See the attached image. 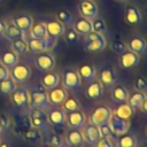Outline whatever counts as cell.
Masks as SVG:
<instances>
[{
    "mask_svg": "<svg viewBox=\"0 0 147 147\" xmlns=\"http://www.w3.org/2000/svg\"><path fill=\"white\" fill-rule=\"evenodd\" d=\"M107 46V39L103 33H99L95 31H91L88 34L84 37V48L88 53H100Z\"/></svg>",
    "mask_w": 147,
    "mask_h": 147,
    "instance_id": "cell-1",
    "label": "cell"
},
{
    "mask_svg": "<svg viewBox=\"0 0 147 147\" xmlns=\"http://www.w3.org/2000/svg\"><path fill=\"white\" fill-rule=\"evenodd\" d=\"M51 106L47 96V90L41 85L30 92V108L45 110Z\"/></svg>",
    "mask_w": 147,
    "mask_h": 147,
    "instance_id": "cell-2",
    "label": "cell"
},
{
    "mask_svg": "<svg viewBox=\"0 0 147 147\" xmlns=\"http://www.w3.org/2000/svg\"><path fill=\"white\" fill-rule=\"evenodd\" d=\"M11 102L18 109L26 110L30 109V91L25 87H16V90L10 94Z\"/></svg>",
    "mask_w": 147,
    "mask_h": 147,
    "instance_id": "cell-3",
    "label": "cell"
},
{
    "mask_svg": "<svg viewBox=\"0 0 147 147\" xmlns=\"http://www.w3.org/2000/svg\"><path fill=\"white\" fill-rule=\"evenodd\" d=\"M9 76L16 84H23L31 77V69L25 63H16L9 69Z\"/></svg>",
    "mask_w": 147,
    "mask_h": 147,
    "instance_id": "cell-4",
    "label": "cell"
},
{
    "mask_svg": "<svg viewBox=\"0 0 147 147\" xmlns=\"http://www.w3.org/2000/svg\"><path fill=\"white\" fill-rule=\"evenodd\" d=\"M113 115V110L110 107L106 106V105H102V106H99L98 108H95L91 116H90V123L99 126L101 124H106V123H109V119Z\"/></svg>",
    "mask_w": 147,
    "mask_h": 147,
    "instance_id": "cell-5",
    "label": "cell"
},
{
    "mask_svg": "<svg viewBox=\"0 0 147 147\" xmlns=\"http://www.w3.org/2000/svg\"><path fill=\"white\" fill-rule=\"evenodd\" d=\"M61 80L65 90H78L82 85V79L75 69H65L62 72Z\"/></svg>",
    "mask_w": 147,
    "mask_h": 147,
    "instance_id": "cell-6",
    "label": "cell"
},
{
    "mask_svg": "<svg viewBox=\"0 0 147 147\" xmlns=\"http://www.w3.org/2000/svg\"><path fill=\"white\" fill-rule=\"evenodd\" d=\"M78 11L80 17L92 21L99 15V6L95 0H82L78 5Z\"/></svg>",
    "mask_w": 147,
    "mask_h": 147,
    "instance_id": "cell-7",
    "label": "cell"
},
{
    "mask_svg": "<svg viewBox=\"0 0 147 147\" xmlns=\"http://www.w3.org/2000/svg\"><path fill=\"white\" fill-rule=\"evenodd\" d=\"M34 64L38 68V70L47 72V71H51L55 68L56 61H55V57L52 53L44 52V53L37 54V56L34 59Z\"/></svg>",
    "mask_w": 147,
    "mask_h": 147,
    "instance_id": "cell-8",
    "label": "cell"
},
{
    "mask_svg": "<svg viewBox=\"0 0 147 147\" xmlns=\"http://www.w3.org/2000/svg\"><path fill=\"white\" fill-rule=\"evenodd\" d=\"M56 40L49 39V38H45V39H34V38H30L28 40V45H29V51L33 54H39V53H44V52H48L54 45H55Z\"/></svg>",
    "mask_w": 147,
    "mask_h": 147,
    "instance_id": "cell-9",
    "label": "cell"
},
{
    "mask_svg": "<svg viewBox=\"0 0 147 147\" xmlns=\"http://www.w3.org/2000/svg\"><path fill=\"white\" fill-rule=\"evenodd\" d=\"M86 121H87L86 115L80 109L75 110V111H70V113H65V124L70 129L82 130L84 127V125L86 124Z\"/></svg>",
    "mask_w": 147,
    "mask_h": 147,
    "instance_id": "cell-10",
    "label": "cell"
},
{
    "mask_svg": "<svg viewBox=\"0 0 147 147\" xmlns=\"http://www.w3.org/2000/svg\"><path fill=\"white\" fill-rule=\"evenodd\" d=\"M109 125H110V129H111L113 133L118 137L121 134H124V133L129 132L131 123H130V119H124V118L117 117L116 115L113 114L110 119H109Z\"/></svg>",
    "mask_w": 147,
    "mask_h": 147,
    "instance_id": "cell-11",
    "label": "cell"
},
{
    "mask_svg": "<svg viewBox=\"0 0 147 147\" xmlns=\"http://www.w3.org/2000/svg\"><path fill=\"white\" fill-rule=\"evenodd\" d=\"M29 117H30V123H31L32 127L38 129L40 131L47 130L48 122H47V117H46V114L44 113V110L31 108Z\"/></svg>",
    "mask_w": 147,
    "mask_h": 147,
    "instance_id": "cell-12",
    "label": "cell"
},
{
    "mask_svg": "<svg viewBox=\"0 0 147 147\" xmlns=\"http://www.w3.org/2000/svg\"><path fill=\"white\" fill-rule=\"evenodd\" d=\"M118 63H119L121 68H123V69L134 68L140 63V55L127 48V51H125L124 53H122L119 55Z\"/></svg>",
    "mask_w": 147,
    "mask_h": 147,
    "instance_id": "cell-13",
    "label": "cell"
},
{
    "mask_svg": "<svg viewBox=\"0 0 147 147\" xmlns=\"http://www.w3.org/2000/svg\"><path fill=\"white\" fill-rule=\"evenodd\" d=\"M82 133H83V138H84V142H87L88 145L93 146L100 138H101V134H100V131H99V127L92 123L90 124H85L83 130H82Z\"/></svg>",
    "mask_w": 147,
    "mask_h": 147,
    "instance_id": "cell-14",
    "label": "cell"
},
{
    "mask_svg": "<svg viewBox=\"0 0 147 147\" xmlns=\"http://www.w3.org/2000/svg\"><path fill=\"white\" fill-rule=\"evenodd\" d=\"M47 96H48V101H49L51 105L60 106L67 99V96H68V90H65L64 87L56 86L54 88L47 90Z\"/></svg>",
    "mask_w": 147,
    "mask_h": 147,
    "instance_id": "cell-15",
    "label": "cell"
},
{
    "mask_svg": "<svg viewBox=\"0 0 147 147\" xmlns=\"http://www.w3.org/2000/svg\"><path fill=\"white\" fill-rule=\"evenodd\" d=\"M46 31H47V38L53 39V40H57L61 36L64 34L65 25H63L57 20L51 21V22L46 23Z\"/></svg>",
    "mask_w": 147,
    "mask_h": 147,
    "instance_id": "cell-16",
    "label": "cell"
},
{
    "mask_svg": "<svg viewBox=\"0 0 147 147\" xmlns=\"http://www.w3.org/2000/svg\"><path fill=\"white\" fill-rule=\"evenodd\" d=\"M77 72L80 77L82 80L86 82V83H91L94 79H96V69L94 67V64L86 62L79 65V68L77 69Z\"/></svg>",
    "mask_w": 147,
    "mask_h": 147,
    "instance_id": "cell-17",
    "label": "cell"
},
{
    "mask_svg": "<svg viewBox=\"0 0 147 147\" xmlns=\"http://www.w3.org/2000/svg\"><path fill=\"white\" fill-rule=\"evenodd\" d=\"M99 82L103 87H113L117 82V74L114 67H106L100 72Z\"/></svg>",
    "mask_w": 147,
    "mask_h": 147,
    "instance_id": "cell-18",
    "label": "cell"
},
{
    "mask_svg": "<svg viewBox=\"0 0 147 147\" xmlns=\"http://www.w3.org/2000/svg\"><path fill=\"white\" fill-rule=\"evenodd\" d=\"M125 22L130 25H139L142 22L140 9L133 5H129L125 9Z\"/></svg>",
    "mask_w": 147,
    "mask_h": 147,
    "instance_id": "cell-19",
    "label": "cell"
},
{
    "mask_svg": "<svg viewBox=\"0 0 147 147\" xmlns=\"http://www.w3.org/2000/svg\"><path fill=\"white\" fill-rule=\"evenodd\" d=\"M11 24H14L16 28H18L21 31L24 33L28 32L33 24V18L29 14H23V15H16L11 17Z\"/></svg>",
    "mask_w": 147,
    "mask_h": 147,
    "instance_id": "cell-20",
    "label": "cell"
},
{
    "mask_svg": "<svg viewBox=\"0 0 147 147\" xmlns=\"http://www.w3.org/2000/svg\"><path fill=\"white\" fill-rule=\"evenodd\" d=\"M103 86L99 82V79H94L93 82L88 83V86L85 90V95L90 100H99L103 95Z\"/></svg>",
    "mask_w": 147,
    "mask_h": 147,
    "instance_id": "cell-21",
    "label": "cell"
},
{
    "mask_svg": "<svg viewBox=\"0 0 147 147\" xmlns=\"http://www.w3.org/2000/svg\"><path fill=\"white\" fill-rule=\"evenodd\" d=\"M46 117L48 124L53 126L61 127L65 124V113L62 109H53L46 114Z\"/></svg>",
    "mask_w": 147,
    "mask_h": 147,
    "instance_id": "cell-22",
    "label": "cell"
},
{
    "mask_svg": "<svg viewBox=\"0 0 147 147\" xmlns=\"http://www.w3.org/2000/svg\"><path fill=\"white\" fill-rule=\"evenodd\" d=\"M127 45V48L136 52L137 54L141 55V54H145L146 53V49H147V42L145 40L144 37H140V36H134L130 39L129 44Z\"/></svg>",
    "mask_w": 147,
    "mask_h": 147,
    "instance_id": "cell-23",
    "label": "cell"
},
{
    "mask_svg": "<svg viewBox=\"0 0 147 147\" xmlns=\"http://www.w3.org/2000/svg\"><path fill=\"white\" fill-rule=\"evenodd\" d=\"M61 82V77L57 72H54L53 70L45 72V75L41 78V85L46 88V90H51L54 88L56 86H59Z\"/></svg>",
    "mask_w": 147,
    "mask_h": 147,
    "instance_id": "cell-24",
    "label": "cell"
},
{
    "mask_svg": "<svg viewBox=\"0 0 147 147\" xmlns=\"http://www.w3.org/2000/svg\"><path fill=\"white\" fill-rule=\"evenodd\" d=\"M72 29L79 34V36H86L91 31H93L92 29V21L91 20H86L83 17H79L78 20L75 21Z\"/></svg>",
    "mask_w": 147,
    "mask_h": 147,
    "instance_id": "cell-25",
    "label": "cell"
},
{
    "mask_svg": "<svg viewBox=\"0 0 147 147\" xmlns=\"http://www.w3.org/2000/svg\"><path fill=\"white\" fill-rule=\"evenodd\" d=\"M20 62V56L13 51V49H9V51H5L1 55H0V63L6 67L7 69H10L13 68L16 63Z\"/></svg>",
    "mask_w": 147,
    "mask_h": 147,
    "instance_id": "cell-26",
    "label": "cell"
},
{
    "mask_svg": "<svg viewBox=\"0 0 147 147\" xmlns=\"http://www.w3.org/2000/svg\"><path fill=\"white\" fill-rule=\"evenodd\" d=\"M65 144L70 147V146H80L84 144V138H83V133L82 130L79 129H71L70 131H68L67 136H65Z\"/></svg>",
    "mask_w": 147,
    "mask_h": 147,
    "instance_id": "cell-27",
    "label": "cell"
},
{
    "mask_svg": "<svg viewBox=\"0 0 147 147\" xmlns=\"http://www.w3.org/2000/svg\"><path fill=\"white\" fill-rule=\"evenodd\" d=\"M129 91L124 85H116L113 86L111 90V99L117 102V103H122V102H126L129 99Z\"/></svg>",
    "mask_w": 147,
    "mask_h": 147,
    "instance_id": "cell-28",
    "label": "cell"
},
{
    "mask_svg": "<svg viewBox=\"0 0 147 147\" xmlns=\"http://www.w3.org/2000/svg\"><path fill=\"white\" fill-rule=\"evenodd\" d=\"M29 32H30V38H34V39H45V38H47L46 22H38V23L33 22Z\"/></svg>",
    "mask_w": 147,
    "mask_h": 147,
    "instance_id": "cell-29",
    "label": "cell"
},
{
    "mask_svg": "<svg viewBox=\"0 0 147 147\" xmlns=\"http://www.w3.org/2000/svg\"><path fill=\"white\" fill-rule=\"evenodd\" d=\"M114 115H116L117 117H121V118H124V119H130L133 114H134V110L132 109V107L126 102H122L119 103V106L115 109V111H113Z\"/></svg>",
    "mask_w": 147,
    "mask_h": 147,
    "instance_id": "cell-30",
    "label": "cell"
},
{
    "mask_svg": "<svg viewBox=\"0 0 147 147\" xmlns=\"http://www.w3.org/2000/svg\"><path fill=\"white\" fill-rule=\"evenodd\" d=\"M147 100V95H146V92H134L132 93L131 95H129V99H127V103L132 107L133 110H138L140 109V106L141 103Z\"/></svg>",
    "mask_w": 147,
    "mask_h": 147,
    "instance_id": "cell-31",
    "label": "cell"
},
{
    "mask_svg": "<svg viewBox=\"0 0 147 147\" xmlns=\"http://www.w3.org/2000/svg\"><path fill=\"white\" fill-rule=\"evenodd\" d=\"M116 142H117V147H137L138 141L134 134L126 132L124 134L118 136Z\"/></svg>",
    "mask_w": 147,
    "mask_h": 147,
    "instance_id": "cell-32",
    "label": "cell"
},
{
    "mask_svg": "<svg viewBox=\"0 0 147 147\" xmlns=\"http://www.w3.org/2000/svg\"><path fill=\"white\" fill-rule=\"evenodd\" d=\"M11 49L18 55V56H23L29 52V45H28V40L25 38H21V39H16L13 40L10 44Z\"/></svg>",
    "mask_w": 147,
    "mask_h": 147,
    "instance_id": "cell-33",
    "label": "cell"
},
{
    "mask_svg": "<svg viewBox=\"0 0 147 147\" xmlns=\"http://www.w3.org/2000/svg\"><path fill=\"white\" fill-rule=\"evenodd\" d=\"M22 137L24 140L29 141V142H39L42 140V132L38 129H34V127H30L28 130H24L23 133H22Z\"/></svg>",
    "mask_w": 147,
    "mask_h": 147,
    "instance_id": "cell-34",
    "label": "cell"
},
{
    "mask_svg": "<svg viewBox=\"0 0 147 147\" xmlns=\"http://www.w3.org/2000/svg\"><path fill=\"white\" fill-rule=\"evenodd\" d=\"M3 37L7 40L13 41V40H16V39L25 38V33L23 31H21L18 28H16L14 24H10V25H7V29L3 33Z\"/></svg>",
    "mask_w": 147,
    "mask_h": 147,
    "instance_id": "cell-35",
    "label": "cell"
},
{
    "mask_svg": "<svg viewBox=\"0 0 147 147\" xmlns=\"http://www.w3.org/2000/svg\"><path fill=\"white\" fill-rule=\"evenodd\" d=\"M16 87H17V84L9 76L8 78L0 82V94L5 95V96H8L16 90Z\"/></svg>",
    "mask_w": 147,
    "mask_h": 147,
    "instance_id": "cell-36",
    "label": "cell"
},
{
    "mask_svg": "<svg viewBox=\"0 0 147 147\" xmlns=\"http://www.w3.org/2000/svg\"><path fill=\"white\" fill-rule=\"evenodd\" d=\"M80 109V102L74 98V96H67V99L62 102V110L64 113H70V111H75Z\"/></svg>",
    "mask_w": 147,
    "mask_h": 147,
    "instance_id": "cell-37",
    "label": "cell"
},
{
    "mask_svg": "<svg viewBox=\"0 0 147 147\" xmlns=\"http://www.w3.org/2000/svg\"><path fill=\"white\" fill-rule=\"evenodd\" d=\"M56 20H57L59 22H61L63 25L68 26V25L74 21V16H72V14H71L69 10H67V9H61V10H59V11L56 13Z\"/></svg>",
    "mask_w": 147,
    "mask_h": 147,
    "instance_id": "cell-38",
    "label": "cell"
},
{
    "mask_svg": "<svg viewBox=\"0 0 147 147\" xmlns=\"http://www.w3.org/2000/svg\"><path fill=\"white\" fill-rule=\"evenodd\" d=\"M32 127L31 126V123H30V117L26 116V115H23V116H20L16 118V122H15V129H20L21 130V134L23 133L24 130H28Z\"/></svg>",
    "mask_w": 147,
    "mask_h": 147,
    "instance_id": "cell-39",
    "label": "cell"
},
{
    "mask_svg": "<svg viewBox=\"0 0 147 147\" xmlns=\"http://www.w3.org/2000/svg\"><path fill=\"white\" fill-rule=\"evenodd\" d=\"M92 29H93V31H95V32L103 33V32H106V30H107V24H106L105 20L99 18V17H95L94 20H92Z\"/></svg>",
    "mask_w": 147,
    "mask_h": 147,
    "instance_id": "cell-40",
    "label": "cell"
},
{
    "mask_svg": "<svg viewBox=\"0 0 147 147\" xmlns=\"http://www.w3.org/2000/svg\"><path fill=\"white\" fill-rule=\"evenodd\" d=\"M111 49H113L114 53L121 55L122 53L127 51V45L124 41H122V40H114L111 42Z\"/></svg>",
    "mask_w": 147,
    "mask_h": 147,
    "instance_id": "cell-41",
    "label": "cell"
},
{
    "mask_svg": "<svg viewBox=\"0 0 147 147\" xmlns=\"http://www.w3.org/2000/svg\"><path fill=\"white\" fill-rule=\"evenodd\" d=\"M64 39H65V42H67L68 45H75V44L78 42L79 34H78L74 29H71V30H69V31L65 33Z\"/></svg>",
    "mask_w": 147,
    "mask_h": 147,
    "instance_id": "cell-42",
    "label": "cell"
},
{
    "mask_svg": "<svg viewBox=\"0 0 147 147\" xmlns=\"http://www.w3.org/2000/svg\"><path fill=\"white\" fill-rule=\"evenodd\" d=\"M48 142H49V145L55 146V147H62L64 144L63 138L59 133H51L48 136Z\"/></svg>",
    "mask_w": 147,
    "mask_h": 147,
    "instance_id": "cell-43",
    "label": "cell"
},
{
    "mask_svg": "<svg viewBox=\"0 0 147 147\" xmlns=\"http://www.w3.org/2000/svg\"><path fill=\"white\" fill-rule=\"evenodd\" d=\"M98 127H99V131H100L101 137H106V138H109V139H113V140H114V136H115V134L113 133L109 123L101 124V125H99Z\"/></svg>",
    "mask_w": 147,
    "mask_h": 147,
    "instance_id": "cell-44",
    "label": "cell"
},
{
    "mask_svg": "<svg viewBox=\"0 0 147 147\" xmlns=\"http://www.w3.org/2000/svg\"><path fill=\"white\" fill-rule=\"evenodd\" d=\"M133 87L137 92H146V88H147V82L144 77H138L136 80H134V84H133Z\"/></svg>",
    "mask_w": 147,
    "mask_h": 147,
    "instance_id": "cell-45",
    "label": "cell"
},
{
    "mask_svg": "<svg viewBox=\"0 0 147 147\" xmlns=\"http://www.w3.org/2000/svg\"><path fill=\"white\" fill-rule=\"evenodd\" d=\"M114 140L113 139H109V138H106V137H101L93 146L94 147H114Z\"/></svg>",
    "mask_w": 147,
    "mask_h": 147,
    "instance_id": "cell-46",
    "label": "cell"
},
{
    "mask_svg": "<svg viewBox=\"0 0 147 147\" xmlns=\"http://www.w3.org/2000/svg\"><path fill=\"white\" fill-rule=\"evenodd\" d=\"M9 126V119L5 114H0V127L1 130H5Z\"/></svg>",
    "mask_w": 147,
    "mask_h": 147,
    "instance_id": "cell-47",
    "label": "cell"
},
{
    "mask_svg": "<svg viewBox=\"0 0 147 147\" xmlns=\"http://www.w3.org/2000/svg\"><path fill=\"white\" fill-rule=\"evenodd\" d=\"M8 77H9V69H7L6 67H3L0 63V82L8 78Z\"/></svg>",
    "mask_w": 147,
    "mask_h": 147,
    "instance_id": "cell-48",
    "label": "cell"
},
{
    "mask_svg": "<svg viewBox=\"0 0 147 147\" xmlns=\"http://www.w3.org/2000/svg\"><path fill=\"white\" fill-rule=\"evenodd\" d=\"M7 23H6V21H3V20H0V37H2L3 36V33H5V31H6V29H7Z\"/></svg>",
    "mask_w": 147,
    "mask_h": 147,
    "instance_id": "cell-49",
    "label": "cell"
},
{
    "mask_svg": "<svg viewBox=\"0 0 147 147\" xmlns=\"http://www.w3.org/2000/svg\"><path fill=\"white\" fill-rule=\"evenodd\" d=\"M140 110H141L142 113H146V111H147V100H145V101L141 103V106H140Z\"/></svg>",
    "mask_w": 147,
    "mask_h": 147,
    "instance_id": "cell-50",
    "label": "cell"
},
{
    "mask_svg": "<svg viewBox=\"0 0 147 147\" xmlns=\"http://www.w3.org/2000/svg\"><path fill=\"white\" fill-rule=\"evenodd\" d=\"M115 2H117V3H119V5H127L131 0H114Z\"/></svg>",
    "mask_w": 147,
    "mask_h": 147,
    "instance_id": "cell-51",
    "label": "cell"
},
{
    "mask_svg": "<svg viewBox=\"0 0 147 147\" xmlns=\"http://www.w3.org/2000/svg\"><path fill=\"white\" fill-rule=\"evenodd\" d=\"M0 147H11V146L8 142H1L0 141Z\"/></svg>",
    "mask_w": 147,
    "mask_h": 147,
    "instance_id": "cell-52",
    "label": "cell"
},
{
    "mask_svg": "<svg viewBox=\"0 0 147 147\" xmlns=\"http://www.w3.org/2000/svg\"><path fill=\"white\" fill-rule=\"evenodd\" d=\"M44 147H55V146H52V145H46V146H44Z\"/></svg>",
    "mask_w": 147,
    "mask_h": 147,
    "instance_id": "cell-53",
    "label": "cell"
},
{
    "mask_svg": "<svg viewBox=\"0 0 147 147\" xmlns=\"http://www.w3.org/2000/svg\"><path fill=\"white\" fill-rule=\"evenodd\" d=\"M70 147H83V145H80V146H70Z\"/></svg>",
    "mask_w": 147,
    "mask_h": 147,
    "instance_id": "cell-54",
    "label": "cell"
},
{
    "mask_svg": "<svg viewBox=\"0 0 147 147\" xmlns=\"http://www.w3.org/2000/svg\"><path fill=\"white\" fill-rule=\"evenodd\" d=\"M1 131H2V130H1V127H0V133H1Z\"/></svg>",
    "mask_w": 147,
    "mask_h": 147,
    "instance_id": "cell-55",
    "label": "cell"
},
{
    "mask_svg": "<svg viewBox=\"0 0 147 147\" xmlns=\"http://www.w3.org/2000/svg\"><path fill=\"white\" fill-rule=\"evenodd\" d=\"M2 1H3V0H0V2H2Z\"/></svg>",
    "mask_w": 147,
    "mask_h": 147,
    "instance_id": "cell-56",
    "label": "cell"
},
{
    "mask_svg": "<svg viewBox=\"0 0 147 147\" xmlns=\"http://www.w3.org/2000/svg\"><path fill=\"white\" fill-rule=\"evenodd\" d=\"M141 147H146V146H141Z\"/></svg>",
    "mask_w": 147,
    "mask_h": 147,
    "instance_id": "cell-57",
    "label": "cell"
}]
</instances>
